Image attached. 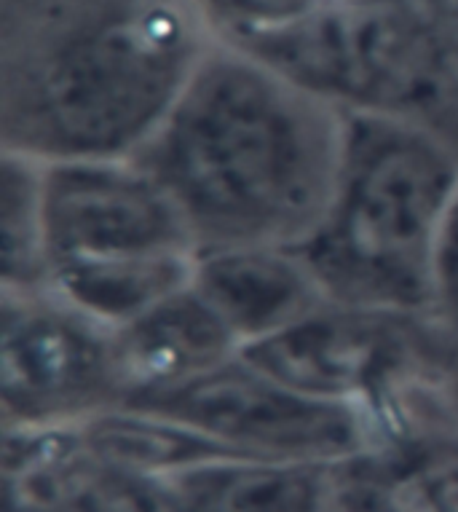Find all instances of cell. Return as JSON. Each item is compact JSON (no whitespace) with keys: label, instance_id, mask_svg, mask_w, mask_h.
I'll use <instances>...</instances> for the list:
<instances>
[{"label":"cell","instance_id":"6da1fadb","mask_svg":"<svg viewBox=\"0 0 458 512\" xmlns=\"http://www.w3.org/2000/svg\"><path fill=\"white\" fill-rule=\"evenodd\" d=\"M346 135V110L220 35L134 159L199 250L300 247L330 207Z\"/></svg>","mask_w":458,"mask_h":512},{"label":"cell","instance_id":"7a4b0ae2","mask_svg":"<svg viewBox=\"0 0 458 512\" xmlns=\"http://www.w3.org/2000/svg\"><path fill=\"white\" fill-rule=\"evenodd\" d=\"M217 38L193 0H0V148L140 153Z\"/></svg>","mask_w":458,"mask_h":512},{"label":"cell","instance_id":"3957f363","mask_svg":"<svg viewBox=\"0 0 458 512\" xmlns=\"http://www.w3.org/2000/svg\"><path fill=\"white\" fill-rule=\"evenodd\" d=\"M458 194V151L418 126L349 116L341 175L300 244L330 301L429 317L434 258Z\"/></svg>","mask_w":458,"mask_h":512},{"label":"cell","instance_id":"277c9868","mask_svg":"<svg viewBox=\"0 0 458 512\" xmlns=\"http://www.w3.org/2000/svg\"><path fill=\"white\" fill-rule=\"evenodd\" d=\"M49 290L118 330L193 282L188 220L134 156L46 164Z\"/></svg>","mask_w":458,"mask_h":512},{"label":"cell","instance_id":"5b68a950","mask_svg":"<svg viewBox=\"0 0 458 512\" xmlns=\"http://www.w3.org/2000/svg\"><path fill=\"white\" fill-rule=\"evenodd\" d=\"M239 43L349 116L418 126L458 151V73L410 0H319Z\"/></svg>","mask_w":458,"mask_h":512},{"label":"cell","instance_id":"8992f818","mask_svg":"<svg viewBox=\"0 0 458 512\" xmlns=\"http://www.w3.org/2000/svg\"><path fill=\"white\" fill-rule=\"evenodd\" d=\"M239 354L306 395L365 405L381 419L424 384L456 387L429 319L335 301Z\"/></svg>","mask_w":458,"mask_h":512},{"label":"cell","instance_id":"52a82bcc","mask_svg":"<svg viewBox=\"0 0 458 512\" xmlns=\"http://www.w3.org/2000/svg\"><path fill=\"white\" fill-rule=\"evenodd\" d=\"M137 405L175 416L250 459L335 464L389 443L373 408L306 395L242 354Z\"/></svg>","mask_w":458,"mask_h":512},{"label":"cell","instance_id":"ba28073f","mask_svg":"<svg viewBox=\"0 0 458 512\" xmlns=\"http://www.w3.org/2000/svg\"><path fill=\"white\" fill-rule=\"evenodd\" d=\"M124 403L116 336L54 290H3V427H75Z\"/></svg>","mask_w":458,"mask_h":512},{"label":"cell","instance_id":"9c48e42d","mask_svg":"<svg viewBox=\"0 0 458 512\" xmlns=\"http://www.w3.org/2000/svg\"><path fill=\"white\" fill-rule=\"evenodd\" d=\"M193 290L223 319L242 349L330 303L298 247L199 250Z\"/></svg>","mask_w":458,"mask_h":512},{"label":"cell","instance_id":"30bf717a","mask_svg":"<svg viewBox=\"0 0 458 512\" xmlns=\"http://www.w3.org/2000/svg\"><path fill=\"white\" fill-rule=\"evenodd\" d=\"M124 403L180 387L242 352L193 282L142 317L113 330Z\"/></svg>","mask_w":458,"mask_h":512},{"label":"cell","instance_id":"8fae6325","mask_svg":"<svg viewBox=\"0 0 458 512\" xmlns=\"http://www.w3.org/2000/svg\"><path fill=\"white\" fill-rule=\"evenodd\" d=\"M75 435L94 462L164 478L223 459H250L175 416L137 403L94 413L75 424Z\"/></svg>","mask_w":458,"mask_h":512},{"label":"cell","instance_id":"7c38bea8","mask_svg":"<svg viewBox=\"0 0 458 512\" xmlns=\"http://www.w3.org/2000/svg\"><path fill=\"white\" fill-rule=\"evenodd\" d=\"M330 467L223 459L175 475L191 512H330Z\"/></svg>","mask_w":458,"mask_h":512},{"label":"cell","instance_id":"4fadbf2b","mask_svg":"<svg viewBox=\"0 0 458 512\" xmlns=\"http://www.w3.org/2000/svg\"><path fill=\"white\" fill-rule=\"evenodd\" d=\"M0 236L3 290L49 285L46 231V161L0 148Z\"/></svg>","mask_w":458,"mask_h":512},{"label":"cell","instance_id":"5bb4252c","mask_svg":"<svg viewBox=\"0 0 458 512\" xmlns=\"http://www.w3.org/2000/svg\"><path fill=\"white\" fill-rule=\"evenodd\" d=\"M81 502L89 512H191L175 478L116 470L94 459Z\"/></svg>","mask_w":458,"mask_h":512},{"label":"cell","instance_id":"9a60e30c","mask_svg":"<svg viewBox=\"0 0 458 512\" xmlns=\"http://www.w3.org/2000/svg\"><path fill=\"white\" fill-rule=\"evenodd\" d=\"M426 319L458 387V194L448 212L434 258L432 306Z\"/></svg>","mask_w":458,"mask_h":512},{"label":"cell","instance_id":"2e32d148","mask_svg":"<svg viewBox=\"0 0 458 512\" xmlns=\"http://www.w3.org/2000/svg\"><path fill=\"white\" fill-rule=\"evenodd\" d=\"M193 3L223 38L247 41L287 25L314 9L319 0H193Z\"/></svg>","mask_w":458,"mask_h":512},{"label":"cell","instance_id":"e0dca14e","mask_svg":"<svg viewBox=\"0 0 458 512\" xmlns=\"http://www.w3.org/2000/svg\"><path fill=\"white\" fill-rule=\"evenodd\" d=\"M458 73V0H410Z\"/></svg>","mask_w":458,"mask_h":512},{"label":"cell","instance_id":"ac0fdd59","mask_svg":"<svg viewBox=\"0 0 458 512\" xmlns=\"http://www.w3.org/2000/svg\"><path fill=\"white\" fill-rule=\"evenodd\" d=\"M35 512H89L84 507V502L78 504H67V507H57V510H35Z\"/></svg>","mask_w":458,"mask_h":512}]
</instances>
